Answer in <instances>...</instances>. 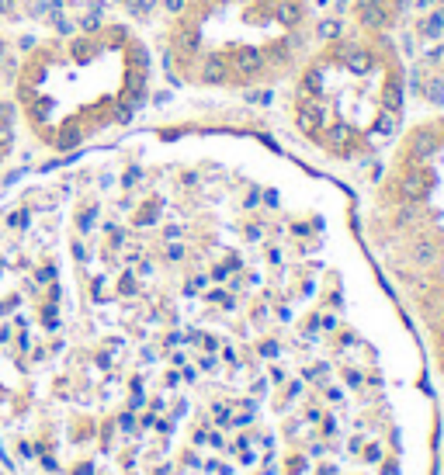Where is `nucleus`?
Segmentation results:
<instances>
[{
    "instance_id": "f257e3e1",
    "label": "nucleus",
    "mask_w": 444,
    "mask_h": 475,
    "mask_svg": "<svg viewBox=\"0 0 444 475\" xmlns=\"http://www.w3.org/2000/svg\"><path fill=\"white\" fill-rule=\"evenodd\" d=\"M157 49L121 18L49 28L14 52L11 101L18 128L63 160L128 128L153 97Z\"/></svg>"
},
{
    "instance_id": "f03ea898",
    "label": "nucleus",
    "mask_w": 444,
    "mask_h": 475,
    "mask_svg": "<svg viewBox=\"0 0 444 475\" xmlns=\"http://www.w3.org/2000/svg\"><path fill=\"white\" fill-rule=\"evenodd\" d=\"M282 87L292 132L330 160H371L403 132L409 77L385 28L354 21L316 42Z\"/></svg>"
},
{
    "instance_id": "7ed1b4c3",
    "label": "nucleus",
    "mask_w": 444,
    "mask_h": 475,
    "mask_svg": "<svg viewBox=\"0 0 444 475\" xmlns=\"http://www.w3.org/2000/svg\"><path fill=\"white\" fill-rule=\"evenodd\" d=\"M316 0H170L163 73L202 94L271 90L316 45Z\"/></svg>"
},
{
    "instance_id": "20e7f679",
    "label": "nucleus",
    "mask_w": 444,
    "mask_h": 475,
    "mask_svg": "<svg viewBox=\"0 0 444 475\" xmlns=\"http://www.w3.org/2000/svg\"><path fill=\"white\" fill-rule=\"evenodd\" d=\"M375 226L385 253L424 239L434 246L438 264L444 253V112L427 115L396 136V150L378 188Z\"/></svg>"
},
{
    "instance_id": "39448f33",
    "label": "nucleus",
    "mask_w": 444,
    "mask_h": 475,
    "mask_svg": "<svg viewBox=\"0 0 444 475\" xmlns=\"http://www.w3.org/2000/svg\"><path fill=\"white\" fill-rule=\"evenodd\" d=\"M11 66H14V42L0 21V163L11 157V150L18 143V115H14V101H11Z\"/></svg>"
},
{
    "instance_id": "423d86ee",
    "label": "nucleus",
    "mask_w": 444,
    "mask_h": 475,
    "mask_svg": "<svg viewBox=\"0 0 444 475\" xmlns=\"http://www.w3.org/2000/svg\"><path fill=\"white\" fill-rule=\"evenodd\" d=\"M119 427L125 431V434H132V431H136V416H132V413H121V416H119Z\"/></svg>"
},
{
    "instance_id": "0eeeda50",
    "label": "nucleus",
    "mask_w": 444,
    "mask_h": 475,
    "mask_svg": "<svg viewBox=\"0 0 444 475\" xmlns=\"http://www.w3.org/2000/svg\"><path fill=\"white\" fill-rule=\"evenodd\" d=\"M18 451H21V458H32V455H35V447H32L28 440H21V444H18Z\"/></svg>"
}]
</instances>
